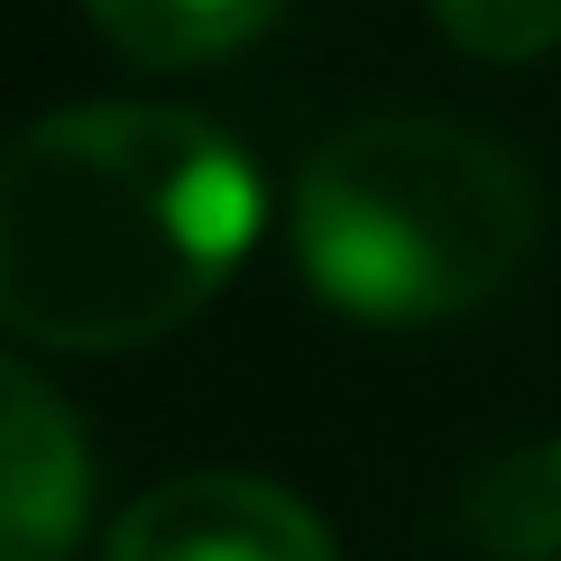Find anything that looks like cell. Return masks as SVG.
<instances>
[{
  "label": "cell",
  "instance_id": "5b68a950",
  "mask_svg": "<svg viewBox=\"0 0 561 561\" xmlns=\"http://www.w3.org/2000/svg\"><path fill=\"white\" fill-rule=\"evenodd\" d=\"M451 525L479 561H561V433L488 451L460 479Z\"/></svg>",
  "mask_w": 561,
  "mask_h": 561
},
{
  "label": "cell",
  "instance_id": "52a82bcc",
  "mask_svg": "<svg viewBox=\"0 0 561 561\" xmlns=\"http://www.w3.org/2000/svg\"><path fill=\"white\" fill-rule=\"evenodd\" d=\"M433 19L479 65H534L561 46V0H433Z\"/></svg>",
  "mask_w": 561,
  "mask_h": 561
},
{
  "label": "cell",
  "instance_id": "6da1fadb",
  "mask_svg": "<svg viewBox=\"0 0 561 561\" xmlns=\"http://www.w3.org/2000/svg\"><path fill=\"white\" fill-rule=\"evenodd\" d=\"M259 240V167L194 111L92 102L0 148V322L46 350H148Z\"/></svg>",
  "mask_w": 561,
  "mask_h": 561
},
{
  "label": "cell",
  "instance_id": "277c9868",
  "mask_svg": "<svg viewBox=\"0 0 561 561\" xmlns=\"http://www.w3.org/2000/svg\"><path fill=\"white\" fill-rule=\"evenodd\" d=\"M92 506V451L37 368L0 359V561H65Z\"/></svg>",
  "mask_w": 561,
  "mask_h": 561
},
{
  "label": "cell",
  "instance_id": "3957f363",
  "mask_svg": "<svg viewBox=\"0 0 561 561\" xmlns=\"http://www.w3.org/2000/svg\"><path fill=\"white\" fill-rule=\"evenodd\" d=\"M102 561H332V534L304 497L240 470H184L111 525Z\"/></svg>",
  "mask_w": 561,
  "mask_h": 561
},
{
  "label": "cell",
  "instance_id": "7a4b0ae2",
  "mask_svg": "<svg viewBox=\"0 0 561 561\" xmlns=\"http://www.w3.org/2000/svg\"><path fill=\"white\" fill-rule=\"evenodd\" d=\"M534 184L497 138L442 111H368L295 175V259L359 322H451L534 259Z\"/></svg>",
  "mask_w": 561,
  "mask_h": 561
},
{
  "label": "cell",
  "instance_id": "8992f818",
  "mask_svg": "<svg viewBox=\"0 0 561 561\" xmlns=\"http://www.w3.org/2000/svg\"><path fill=\"white\" fill-rule=\"evenodd\" d=\"M92 28L121 46L129 65H157V75H184V65H221L240 56L259 28H276L286 0H83Z\"/></svg>",
  "mask_w": 561,
  "mask_h": 561
}]
</instances>
